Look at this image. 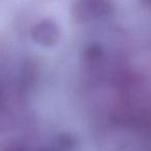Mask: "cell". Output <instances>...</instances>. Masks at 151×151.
I'll return each instance as SVG.
<instances>
[{
	"instance_id": "7a4b0ae2",
	"label": "cell",
	"mask_w": 151,
	"mask_h": 151,
	"mask_svg": "<svg viewBox=\"0 0 151 151\" xmlns=\"http://www.w3.org/2000/svg\"><path fill=\"white\" fill-rule=\"evenodd\" d=\"M31 38L36 45L52 48L60 40V28L51 19H42L33 25L30 31Z\"/></svg>"
},
{
	"instance_id": "8992f818",
	"label": "cell",
	"mask_w": 151,
	"mask_h": 151,
	"mask_svg": "<svg viewBox=\"0 0 151 151\" xmlns=\"http://www.w3.org/2000/svg\"><path fill=\"white\" fill-rule=\"evenodd\" d=\"M139 1H140L143 5H145V6L151 9V0H139Z\"/></svg>"
},
{
	"instance_id": "3957f363",
	"label": "cell",
	"mask_w": 151,
	"mask_h": 151,
	"mask_svg": "<svg viewBox=\"0 0 151 151\" xmlns=\"http://www.w3.org/2000/svg\"><path fill=\"white\" fill-rule=\"evenodd\" d=\"M84 58L89 63L99 62L103 58V49L99 45L91 44L87 46L84 50Z\"/></svg>"
},
{
	"instance_id": "6da1fadb",
	"label": "cell",
	"mask_w": 151,
	"mask_h": 151,
	"mask_svg": "<svg viewBox=\"0 0 151 151\" xmlns=\"http://www.w3.org/2000/svg\"><path fill=\"white\" fill-rule=\"evenodd\" d=\"M114 9L112 0H73L70 13L76 23L86 24L107 19Z\"/></svg>"
},
{
	"instance_id": "52a82bcc",
	"label": "cell",
	"mask_w": 151,
	"mask_h": 151,
	"mask_svg": "<svg viewBox=\"0 0 151 151\" xmlns=\"http://www.w3.org/2000/svg\"><path fill=\"white\" fill-rule=\"evenodd\" d=\"M36 151H60V150H57V149H53V148H40Z\"/></svg>"
},
{
	"instance_id": "5b68a950",
	"label": "cell",
	"mask_w": 151,
	"mask_h": 151,
	"mask_svg": "<svg viewBox=\"0 0 151 151\" xmlns=\"http://www.w3.org/2000/svg\"><path fill=\"white\" fill-rule=\"evenodd\" d=\"M7 120H9V116L5 114L3 110L0 109V132L4 129L5 126H7Z\"/></svg>"
},
{
	"instance_id": "277c9868",
	"label": "cell",
	"mask_w": 151,
	"mask_h": 151,
	"mask_svg": "<svg viewBox=\"0 0 151 151\" xmlns=\"http://www.w3.org/2000/svg\"><path fill=\"white\" fill-rule=\"evenodd\" d=\"M0 151H29L25 144L18 140H6L0 142Z\"/></svg>"
}]
</instances>
